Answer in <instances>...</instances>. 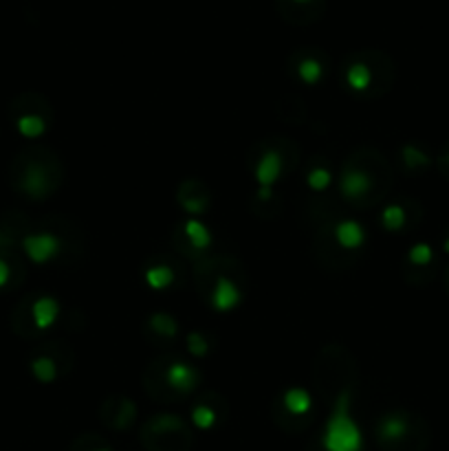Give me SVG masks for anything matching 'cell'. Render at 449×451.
<instances>
[{
  "label": "cell",
  "mask_w": 449,
  "mask_h": 451,
  "mask_svg": "<svg viewBox=\"0 0 449 451\" xmlns=\"http://www.w3.org/2000/svg\"><path fill=\"white\" fill-rule=\"evenodd\" d=\"M106 405L115 409V416H110V418L106 421L108 425H113V427H126V425L132 423V418H135V405H132L128 399H124V396H115V399L106 401Z\"/></svg>",
  "instance_id": "30bf717a"
},
{
  "label": "cell",
  "mask_w": 449,
  "mask_h": 451,
  "mask_svg": "<svg viewBox=\"0 0 449 451\" xmlns=\"http://www.w3.org/2000/svg\"><path fill=\"white\" fill-rule=\"evenodd\" d=\"M33 372L38 375V379L42 381H51L55 377V363L51 359H38L33 363Z\"/></svg>",
  "instance_id": "9a60e30c"
},
{
  "label": "cell",
  "mask_w": 449,
  "mask_h": 451,
  "mask_svg": "<svg viewBox=\"0 0 449 451\" xmlns=\"http://www.w3.org/2000/svg\"><path fill=\"white\" fill-rule=\"evenodd\" d=\"M55 313H57V306H55V302L49 299V297L38 299V302L33 304V319H35V324H38L40 328L49 326V324L53 321Z\"/></svg>",
  "instance_id": "7c38bea8"
},
{
  "label": "cell",
  "mask_w": 449,
  "mask_h": 451,
  "mask_svg": "<svg viewBox=\"0 0 449 451\" xmlns=\"http://www.w3.org/2000/svg\"><path fill=\"white\" fill-rule=\"evenodd\" d=\"M390 170L385 161L375 152H363V156H353L341 176V192L355 205H375L387 188Z\"/></svg>",
  "instance_id": "6da1fadb"
},
{
  "label": "cell",
  "mask_w": 449,
  "mask_h": 451,
  "mask_svg": "<svg viewBox=\"0 0 449 451\" xmlns=\"http://www.w3.org/2000/svg\"><path fill=\"white\" fill-rule=\"evenodd\" d=\"M7 275H9L7 264H5V262H0V286H3V284L7 282Z\"/></svg>",
  "instance_id": "2e32d148"
},
{
  "label": "cell",
  "mask_w": 449,
  "mask_h": 451,
  "mask_svg": "<svg viewBox=\"0 0 449 451\" xmlns=\"http://www.w3.org/2000/svg\"><path fill=\"white\" fill-rule=\"evenodd\" d=\"M392 62L379 51H357L346 57L343 77L346 84L361 95H381L392 84Z\"/></svg>",
  "instance_id": "7a4b0ae2"
},
{
  "label": "cell",
  "mask_w": 449,
  "mask_h": 451,
  "mask_svg": "<svg viewBox=\"0 0 449 451\" xmlns=\"http://www.w3.org/2000/svg\"><path fill=\"white\" fill-rule=\"evenodd\" d=\"M337 238H339V242H341V247H359V242H361V232H359V227L355 222H343L341 227H339V232H337Z\"/></svg>",
  "instance_id": "4fadbf2b"
},
{
  "label": "cell",
  "mask_w": 449,
  "mask_h": 451,
  "mask_svg": "<svg viewBox=\"0 0 449 451\" xmlns=\"http://www.w3.org/2000/svg\"><path fill=\"white\" fill-rule=\"evenodd\" d=\"M348 403H351V389L346 387L333 403V418L329 421V429H326V438H324L326 451H357L359 449V432L348 416Z\"/></svg>",
  "instance_id": "5b68a950"
},
{
  "label": "cell",
  "mask_w": 449,
  "mask_h": 451,
  "mask_svg": "<svg viewBox=\"0 0 449 451\" xmlns=\"http://www.w3.org/2000/svg\"><path fill=\"white\" fill-rule=\"evenodd\" d=\"M416 418L405 412H390L385 414L377 425V438L383 449L399 451V447L407 445L410 436H414Z\"/></svg>",
  "instance_id": "8992f818"
},
{
  "label": "cell",
  "mask_w": 449,
  "mask_h": 451,
  "mask_svg": "<svg viewBox=\"0 0 449 451\" xmlns=\"http://www.w3.org/2000/svg\"><path fill=\"white\" fill-rule=\"evenodd\" d=\"M141 443L150 451H188L192 434L176 416H154L141 427Z\"/></svg>",
  "instance_id": "277c9868"
},
{
  "label": "cell",
  "mask_w": 449,
  "mask_h": 451,
  "mask_svg": "<svg viewBox=\"0 0 449 451\" xmlns=\"http://www.w3.org/2000/svg\"><path fill=\"white\" fill-rule=\"evenodd\" d=\"M148 372H152V379H146V387L159 401H174L188 394L198 383L194 367L176 359H159Z\"/></svg>",
  "instance_id": "3957f363"
},
{
  "label": "cell",
  "mask_w": 449,
  "mask_h": 451,
  "mask_svg": "<svg viewBox=\"0 0 449 451\" xmlns=\"http://www.w3.org/2000/svg\"><path fill=\"white\" fill-rule=\"evenodd\" d=\"M293 62H295V73L300 79L309 81V84H315V81L324 75L326 71V62L324 55L317 49H300L297 53H293Z\"/></svg>",
  "instance_id": "ba28073f"
},
{
  "label": "cell",
  "mask_w": 449,
  "mask_h": 451,
  "mask_svg": "<svg viewBox=\"0 0 449 451\" xmlns=\"http://www.w3.org/2000/svg\"><path fill=\"white\" fill-rule=\"evenodd\" d=\"M278 13L291 25H311L326 11V0H275Z\"/></svg>",
  "instance_id": "52a82bcc"
},
{
  "label": "cell",
  "mask_w": 449,
  "mask_h": 451,
  "mask_svg": "<svg viewBox=\"0 0 449 451\" xmlns=\"http://www.w3.org/2000/svg\"><path fill=\"white\" fill-rule=\"evenodd\" d=\"M196 183H186V185L181 188V194L178 198L183 200V205L190 210V212H203L208 205V192L205 190H194Z\"/></svg>",
  "instance_id": "8fae6325"
},
{
  "label": "cell",
  "mask_w": 449,
  "mask_h": 451,
  "mask_svg": "<svg viewBox=\"0 0 449 451\" xmlns=\"http://www.w3.org/2000/svg\"><path fill=\"white\" fill-rule=\"evenodd\" d=\"M25 249H27V253L35 260V262H45V260H49L53 253H55V249H57V240L55 238H51V236H29L27 240H25Z\"/></svg>",
  "instance_id": "9c48e42d"
},
{
  "label": "cell",
  "mask_w": 449,
  "mask_h": 451,
  "mask_svg": "<svg viewBox=\"0 0 449 451\" xmlns=\"http://www.w3.org/2000/svg\"><path fill=\"white\" fill-rule=\"evenodd\" d=\"M18 126H20V132L27 135V137H38V135H42L45 128H47V124L38 115H25L18 121Z\"/></svg>",
  "instance_id": "5bb4252c"
}]
</instances>
